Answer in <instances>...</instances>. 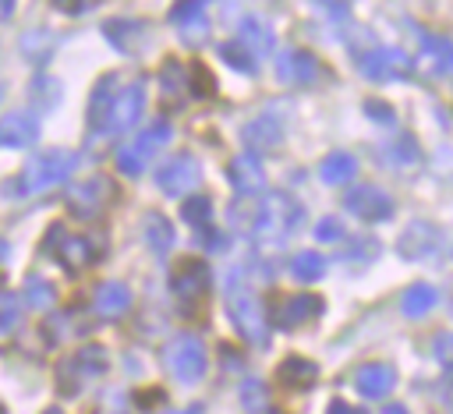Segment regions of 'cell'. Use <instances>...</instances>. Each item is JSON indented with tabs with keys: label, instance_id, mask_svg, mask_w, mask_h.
<instances>
[{
	"label": "cell",
	"instance_id": "cell-34",
	"mask_svg": "<svg viewBox=\"0 0 453 414\" xmlns=\"http://www.w3.org/2000/svg\"><path fill=\"white\" fill-rule=\"evenodd\" d=\"M21 297H25V304L28 308H35V311H42V308H50L53 301H57V290H53V283L46 280V276H25V283H21Z\"/></svg>",
	"mask_w": 453,
	"mask_h": 414
},
{
	"label": "cell",
	"instance_id": "cell-47",
	"mask_svg": "<svg viewBox=\"0 0 453 414\" xmlns=\"http://www.w3.org/2000/svg\"><path fill=\"white\" fill-rule=\"evenodd\" d=\"M315 7L329 18H347V4H315Z\"/></svg>",
	"mask_w": 453,
	"mask_h": 414
},
{
	"label": "cell",
	"instance_id": "cell-48",
	"mask_svg": "<svg viewBox=\"0 0 453 414\" xmlns=\"http://www.w3.org/2000/svg\"><path fill=\"white\" fill-rule=\"evenodd\" d=\"M14 7H18L14 0H0V21H7V18L14 14Z\"/></svg>",
	"mask_w": 453,
	"mask_h": 414
},
{
	"label": "cell",
	"instance_id": "cell-15",
	"mask_svg": "<svg viewBox=\"0 0 453 414\" xmlns=\"http://www.w3.org/2000/svg\"><path fill=\"white\" fill-rule=\"evenodd\" d=\"M319 315H322V297H315V294H287V297H276L273 301V311H269L273 326L283 329V333L301 329V326L315 322Z\"/></svg>",
	"mask_w": 453,
	"mask_h": 414
},
{
	"label": "cell",
	"instance_id": "cell-52",
	"mask_svg": "<svg viewBox=\"0 0 453 414\" xmlns=\"http://www.w3.org/2000/svg\"><path fill=\"white\" fill-rule=\"evenodd\" d=\"M0 99H4V85H0Z\"/></svg>",
	"mask_w": 453,
	"mask_h": 414
},
{
	"label": "cell",
	"instance_id": "cell-21",
	"mask_svg": "<svg viewBox=\"0 0 453 414\" xmlns=\"http://www.w3.org/2000/svg\"><path fill=\"white\" fill-rule=\"evenodd\" d=\"M322 67L319 60L308 53V50H283L280 53V64H276V78L287 81V85H311L319 81Z\"/></svg>",
	"mask_w": 453,
	"mask_h": 414
},
{
	"label": "cell",
	"instance_id": "cell-43",
	"mask_svg": "<svg viewBox=\"0 0 453 414\" xmlns=\"http://www.w3.org/2000/svg\"><path fill=\"white\" fill-rule=\"evenodd\" d=\"M18 326V304H14V294H0V329H14Z\"/></svg>",
	"mask_w": 453,
	"mask_h": 414
},
{
	"label": "cell",
	"instance_id": "cell-42",
	"mask_svg": "<svg viewBox=\"0 0 453 414\" xmlns=\"http://www.w3.org/2000/svg\"><path fill=\"white\" fill-rule=\"evenodd\" d=\"M365 113H368L375 124H393V120H396L393 106H389V103H382V99H368V103H365Z\"/></svg>",
	"mask_w": 453,
	"mask_h": 414
},
{
	"label": "cell",
	"instance_id": "cell-9",
	"mask_svg": "<svg viewBox=\"0 0 453 414\" xmlns=\"http://www.w3.org/2000/svg\"><path fill=\"white\" fill-rule=\"evenodd\" d=\"M142 110H145V74H134L117 88L99 134H124L127 127H134L142 120Z\"/></svg>",
	"mask_w": 453,
	"mask_h": 414
},
{
	"label": "cell",
	"instance_id": "cell-46",
	"mask_svg": "<svg viewBox=\"0 0 453 414\" xmlns=\"http://www.w3.org/2000/svg\"><path fill=\"white\" fill-rule=\"evenodd\" d=\"M439 400H442V407L453 414V379H442V386H439Z\"/></svg>",
	"mask_w": 453,
	"mask_h": 414
},
{
	"label": "cell",
	"instance_id": "cell-29",
	"mask_svg": "<svg viewBox=\"0 0 453 414\" xmlns=\"http://www.w3.org/2000/svg\"><path fill=\"white\" fill-rule=\"evenodd\" d=\"M142 237L156 255H166L173 248V241H177V230L163 212H145L142 216Z\"/></svg>",
	"mask_w": 453,
	"mask_h": 414
},
{
	"label": "cell",
	"instance_id": "cell-18",
	"mask_svg": "<svg viewBox=\"0 0 453 414\" xmlns=\"http://www.w3.org/2000/svg\"><path fill=\"white\" fill-rule=\"evenodd\" d=\"M226 180H230V188H234L241 198H255V195L265 191V170H262V163H258L251 152H241V156L230 159Z\"/></svg>",
	"mask_w": 453,
	"mask_h": 414
},
{
	"label": "cell",
	"instance_id": "cell-8",
	"mask_svg": "<svg viewBox=\"0 0 453 414\" xmlns=\"http://www.w3.org/2000/svg\"><path fill=\"white\" fill-rule=\"evenodd\" d=\"M173 138V127H170V120H152L138 138H131L127 145H120L117 149V170L120 173H127V177H138L142 170H145V163L166 145Z\"/></svg>",
	"mask_w": 453,
	"mask_h": 414
},
{
	"label": "cell",
	"instance_id": "cell-23",
	"mask_svg": "<svg viewBox=\"0 0 453 414\" xmlns=\"http://www.w3.org/2000/svg\"><path fill=\"white\" fill-rule=\"evenodd\" d=\"M418 64L435 78L453 74V42L446 35H421L418 39Z\"/></svg>",
	"mask_w": 453,
	"mask_h": 414
},
{
	"label": "cell",
	"instance_id": "cell-31",
	"mask_svg": "<svg viewBox=\"0 0 453 414\" xmlns=\"http://www.w3.org/2000/svg\"><path fill=\"white\" fill-rule=\"evenodd\" d=\"M319 177L326 180V184H347V180H354L357 177V159L350 156V152H329L326 159H322V166H319Z\"/></svg>",
	"mask_w": 453,
	"mask_h": 414
},
{
	"label": "cell",
	"instance_id": "cell-6",
	"mask_svg": "<svg viewBox=\"0 0 453 414\" xmlns=\"http://www.w3.org/2000/svg\"><path fill=\"white\" fill-rule=\"evenodd\" d=\"M163 361H166L170 375H173L177 382H184V386L198 382V379L205 375V368H209L205 343H202L195 333H177V336H170L166 347H163Z\"/></svg>",
	"mask_w": 453,
	"mask_h": 414
},
{
	"label": "cell",
	"instance_id": "cell-1",
	"mask_svg": "<svg viewBox=\"0 0 453 414\" xmlns=\"http://www.w3.org/2000/svg\"><path fill=\"white\" fill-rule=\"evenodd\" d=\"M223 308L234 322V329L251 343V347H265L269 343V322H265V311H262V301L258 294L251 290V283L244 280V269L234 265L223 280Z\"/></svg>",
	"mask_w": 453,
	"mask_h": 414
},
{
	"label": "cell",
	"instance_id": "cell-25",
	"mask_svg": "<svg viewBox=\"0 0 453 414\" xmlns=\"http://www.w3.org/2000/svg\"><path fill=\"white\" fill-rule=\"evenodd\" d=\"M255 60H262V57H269L273 53V46H276V39H273V28L262 21V18H255V14H248L241 25H237V35H234Z\"/></svg>",
	"mask_w": 453,
	"mask_h": 414
},
{
	"label": "cell",
	"instance_id": "cell-4",
	"mask_svg": "<svg viewBox=\"0 0 453 414\" xmlns=\"http://www.w3.org/2000/svg\"><path fill=\"white\" fill-rule=\"evenodd\" d=\"M110 357L103 343H85L78 350H71L60 364H57V393L60 396H78L88 382H96L106 372Z\"/></svg>",
	"mask_w": 453,
	"mask_h": 414
},
{
	"label": "cell",
	"instance_id": "cell-14",
	"mask_svg": "<svg viewBox=\"0 0 453 414\" xmlns=\"http://www.w3.org/2000/svg\"><path fill=\"white\" fill-rule=\"evenodd\" d=\"M442 248V230L428 219H411L396 237V255L403 262H425Z\"/></svg>",
	"mask_w": 453,
	"mask_h": 414
},
{
	"label": "cell",
	"instance_id": "cell-17",
	"mask_svg": "<svg viewBox=\"0 0 453 414\" xmlns=\"http://www.w3.org/2000/svg\"><path fill=\"white\" fill-rule=\"evenodd\" d=\"M103 35L113 50H120L127 57H134L149 46V25L138 18H110V21H103Z\"/></svg>",
	"mask_w": 453,
	"mask_h": 414
},
{
	"label": "cell",
	"instance_id": "cell-10",
	"mask_svg": "<svg viewBox=\"0 0 453 414\" xmlns=\"http://www.w3.org/2000/svg\"><path fill=\"white\" fill-rule=\"evenodd\" d=\"M159 96H163V106H170V110H184L191 99H198L195 67L177 57H166L159 67Z\"/></svg>",
	"mask_w": 453,
	"mask_h": 414
},
{
	"label": "cell",
	"instance_id": "cell-37",
	"mask_svg": "<svg viewBox=\"0 0 453 414\" xmlns=\"http://www.w3.org/2000/svg\"><path fill=\"white\" fill-rule=\"evenodd\" d=\"M386 156H389V163H396V166L414 163V159L421 156V152H418V138L407 134V131H400L393 142H386Z\"/></svg>",
	"mask_w": 453,
	"mask_h": 414
},
{
	"label": "cell",
	"instance_id": "cell-35",
	"mask_svg": "<svg viewBox=\"0 0 453 414\" xmlns=\"http://www.w3.org/2000/svg\"><path fill=\"white\" fill-rule=\"evenodd\" d=\"M219 57L234 67V71H241V74H255L258 71V60L237 42V39H226V42H219Z\"/></svg>",
	"mask_w": 453,
	"mask_h": 414
},
{
	"label": "cell",
	"instance_id": "cell-22",
	"mask_svg": "<svg viewBox=\"0 0 453 414\" xmlns=\"http://www.w3.org/2000/svg\"><path fill=\"white\" fill-rule=\"evenodd\" d=\"M354 386H357V393H361L365 400H379V396H386V393L396 386V368L386 364V361L361 364V368L354 372Z\"/></svg>",
	"mask_w": 453,
	"mask_h": 414
},
{
	"label": "cell",
	"instance_id": "cell-45",
	"mask_svg": "<svg viewBox=\"0 0 453 414\" xmlns=\"http://www.w3.org/2000/svg\"><path fill=\"white\" fill-rule=\"evenodd\" d=\"M326 414H368V410H361V407H354V403H347V400H333Z\"/></svg>",
	"mask_w": 453,
	"mask_h": 414
},
{
	"label": "cell",
	"instance_id": "cell-44",
	"mask_svg": "<svg viewBox=\"0 0 453 414\" xmlns=\"http://www.w3.org/2000/svg\"><path fill=\"white\" fill-rule=\"evenodd\" d=\"M53 7H57V11H64V14H85V11L99 7V4H96V0H57Z\"/></svg>",
	"mask_w": 453,
	"mask_h": 414
},
{
	"label": "cell",
	"instance_id": "cell-12",
	"mask_svg": "<svg viewBox=\"0 0 453 414\" xmlns=\"http://www.w3.org/2000/svg\"><path fill=\"white\" fill-rule=\"evenodd\" d=\"M198 180H202V163L191 152H177L166 163H159V170H156V188L170 198H180V195L195 191Z\"/></svg>",
	"mask_w": 453,
	"mask_h": 414
},
{
	"label": "cell",
	"instance_id": "cell-36",
	"mask_svg": "<svg viewBox=\"0 0 453 414\" xmlns=\"http://www.w3.org/2000/svg\"><path fill=\"white\" fill-rule=\"evenodd\" d=\"M241 407L248 410V414H262L265 407H269V389H265V382L262 379H244L241 382Z\"/></svg>",
	"mask_w": 453,
	"mask_h": 414
},
{
	"label": "cell",
	"instance_id": "cell-24",
	"mask_svg": "<svg viewBox=\"0 0 453 414\" xmlns=\"http://www.w3.org/2000/svg\"><path fill=\"white\" fill-rule=\"evenodd\" d=\"M241 138H244V145L251 149V156H255V152H273V149H280V142H283V124H280L273 113H262V117H255V120L244 124Z\"/></svg>",
	"mask_w": 453,
	"mask_h": 414
},
{
	"label": "cell",
	"instance_id": "cell-26",
	"mask_svg": "<svg viewBox=\"0 0 453 414\" xmlns=\"http://www.w3.org/2000/svg\"><path fill=\"white\" fill-rule=\"evenodd\" d=\"M124 85V78L120 74H103L96 85H92V96H88V127L99 134V127H103V120H106V110H110V103H113V96H117V88Z\"/></svg>",
	"mask_w": 453,
	"mask_h": 414
},
{
	"label": "cell",
	"instance_id": "cell-32",
	"mask_svg": "<svg viewBox=\"0 0 453 414\" xmlns=\"http://www.w3.org/2000/svg\"><path fill=\"white\" fill-rule=\"evenodd\" d=\"M435 301H439L435 287H428V283H414V287L403 290V297H400V311H403L407 318H421L425 311L435 308Z\"/></svg>",
	"mask_w": 453,
	"mask_h": 414
},
{
	"label": "cell",
	"instance_id": "cell-28",
	"mask_svg": "<svg viewBox=\"0 0 453 414\" xmlns=\"http://www.w3.org/2000/svg\"><path fill=\"white\" fill-rule=\"evenodd\" d=\"M276 379H280L287 389H308V386H315V379H319V364L294 354V357H283V361L276 364Z\"/></svg>",
	"mask_w": 453,
	"mask_h": 414
},
{
	"label": "cell",
	"instance_id": "cell-40",
	"mask_svg": "<svg viewBox=\"0 0 453 414\" xmlns=\"http://www.w3.org/2000/svg\"><path fill=\"white\" fill-rule=\"evenodd\" d=\"M432 350H435L439 364L453 372V333H449V329H446V333H435V340H432Z\"/></svg>",
	"mask_w": 453,
	"mask_h": 414
},
{
	"label": "cell",
	"instance_id": "cell-2",
	"mask_svg": "<svg viewBox=\"0 0 453 414\" xmlns=\"http://www.w3.org/2000/svg\"><path fill=\"white\" fill-rule=\"evenodd\" d=\"M42 255L57 258L60 269L78 276V272L92 269L106 255V237L103 234H67L64 223H53L46 241H42Z\"/></svg>",
	"mask_w": 453,
	"mask_h": 414
},
{
	"label": "cell",
	"instance_id": "cell-41",
	"mask_svg": "<svg viewBox=\"0 0 453 414\" xmlns=\"http://www.w3.org/2000/svg\"><path fill=\"white\" fill-rule=\"evenodd\" d=\"M375 255H379V241H375V237H361L357 244H350V248H347V258H350V262H354V258L372 262Z\"/></svg>",
	"mask_w": 453,
	"mask_h": 414
},
{
	"label": "cell",
	"instance_id": "cell-39",
	"mask_svg": "<svg viewBox=\"0 0 453 414\" xmlns=\"http://www.w3.org/2000/svg\"><path fill=\"white\" fill-rule=\"evenodd\" d=\"M343 219L340 216H322L319 223H315V237L319 241H326V244H333V241H343Z\"/></svg>",
	"mask_w": 453,
	"mask_h": 414
},
{
	"label": "cell",
	"instance_id": "cell-7",
	"mask_svg": "<svg viewBox=\"0 0 453 414\" xmlns=\"http://www.w3.org/2000/svg\"><path fill=\"white\" fill-rule=\"evenodd\" d=\"M117 202V184L106 173H92L67 188V209L74 219H99Z\"/></svg>",
	"mask_w": 453,
	"mask_h": 414
},
{
	"label": "cell",
	"instance_id": "cell-49",
	"mask_svg": "<svg viewBox=\"0 0 453 414\" xmlns=\"http://www.w3.org/2000/svg\"><path fill=\"white\" fill-rule=\"evenodd\" d=\"M382 414H407V407H403V403H386Z\"/></svg>",
	"mask_w": 453,
	"mask_h": 414
},
{
	"label": "cell",
	"instance_id": "cell-20",
	"mask_svg": "<svg viewBox=\"0 0 453 414\" xmlns=\"http://www.w3.org/2000/svg\"><path fill=\"white\" fill-rule=\"evenodd\" d=\"M170 25H177V32H180V39H184L188 46H198V42H205V35H209L205 4H198V0H184V4H173V7H170Z\"/></svg>",
	"mask_w": 453,
	"mask_h": 414
},
{
	"label": "cell",
	"instance_id": "cell-51",
	"mask_svg": "<svg viewBox=\"0 0 453 414\" xmlns=\"http://www.w3.org/2000/svg\"><path fill=\"white\" fill-rule=\"evenodd\" d=\"M42 414H64V410H60V407H50V410H42Z\"/></svg>",
	"mask_w": 453,
	"mask_h": 414
},
{
	"label": "cell",
	"instance_id": "cell-11",
	"mask_svg": "<svg viewBox=\"0 0 453 414\" xmlns=\"http://www.w3.org/2000/svg\"><path fill=\"white\" fill-rule=\"evenodd\" d=\"M411 67L414 64L400 46H372L357 57V71L368 81H396V78H407Z\"/></svg>",
	"mask_w": 453,
	"mask_h": 414
},
{
	"label": "cell",
	"instance_id": "cell-3",
	"mask_svg": "<svg viewBox=\"0 0 453 414\" xmlns=\"http://www.w3.org/2000/svg\"><path fill=\"white\" fill-rule=\"evenodd\" d=\"M74 166H78V152H71V149H46V152H35V156L21 166L18 180H11L4 191H7V195H39V191H50V188L60 184L64 177H71Z\"/></svg>",
	"mask_w": 453,
	"mask_h": 414
},
{
	"label": "cell",
	"instance_id": "cell-30",
	"mask_svg": "<svg viewBox=\"0 0 453 414\" xmlns=\"http://www.w3.org/2000/svg\"><path fill=\"white\" fill-rule=\"evenodd\" d=\"M258 216H262V198H234L230 202V209H226V219H230V226L237 230V234H251L255 237V230H258Z\"/></svg>",
	"mask_w": 453,
	"mask_h": 414
},
{
	"label": "cell",
	"instance_id": "cell-13",
	"mask_svg": "<svg viewBox=\"0 0 453 414\" xmlns=\"http://www.w3.org/2000/svg\"><path fill=\"white\" fill-rule=\"evenodd\" d=\"M170 290H173V297L180 301V304H198L202 297H205V290H209V265L202 262V258H177L173 262V269H170Z\"/></svg>",
	"mask_w": 453,
	"mask_h": 414
},
{
	"label": "cell",
	"instance_id": "cell-50",
	"mask_svg": "<svg viewBox=\"0 0 453 414\" xmlns=\"http://www.w3.org/2000/svg\"><path fill=\"white\" fill-rule=\"evenodd\" d=\"M163 414H202V407L191 403V407H184V410H163Z\"/></svg>",
	"mask_w": 453,
	"mask_h": 414
},
{
	"label": "cell",
	"instance_id": "cell-5",
	"mask_svg": "<svg viewBox=\"0 0 453 414\" xmlns=\"http://www.w3.org/2000/svg\"><path fill=\"white\" fill-rule=\"evenodd\" d=\"M304 219V209L294 195L287 191H265L262 195V216H258V230L255 237H265V241H287Z\"/></svg>",
	"mask_w": 453,
	"mask_h": 414
},
{
	"label": "cell",
	"instance_id": "cell-38",
	"mask_svg": "<svg viewBox=\"0 0 453 414\" xmlns=\"http://www.w3.org/2000/svg\"><path fill=\"white\" fill-rule=\"evenodd\" d=\"M180 216H184L195 230H205V226H209V219H212V198H205V195L188 198V202L180 205Z\"/></svg>",
	"mask_w": 453,
	"mask_h": 414
},
{
	"label": "cell",
	"instance_id": "cell-27",
	"mask_svg": "<svg viewBox=\"0 0 453 414\" xmlns=\"http://www.w3.org/2000/svg\"><path fill=\"white\" fill-rule=\"evenodd\" d=\"M92 308H96L99 315H106V318H117V315H124V311L131 308V290H127L124 283H117V280H106V283L96 287Z\"/></svg>",
	"mask_w": 453,
	"mask_h": 414
},
{
	"label": "cell",
	"instance_id": "cell-16",
	"mask_svg": "<svg viewBox=\"0 0 453 414\" xmlns=\"http://www.w3.org/2000/svg\"><path fill=\"white\" fill-rule=\"evenodd\" d=\"M343 209L365 223H382L393 216V198L379 184H357L343 195Z\"/></svg>",
	"mask_w": 453,
	"mask_h": 414
},
{
	"label": "cell",
	"instance_id": "cell-19",
	"mask_svg": "<svg viewBox=\"0 0 453 414\" xmlns=\"http://www.w3.org/2000/svg\"><path fill=\"white\" fill-rule=\"evenodd\" d=\"M39 138V117L32 110H11L0 117V149H28Z\"/></svg>",
	"mask_w": 453,
	"mask_h": 414
},
{
	"label": "cell",
	"instance_id": "cell-33",
	"mask_svg": "<svg viewBox=\"0 0 453 414\" xmlns=\"http://www.w3.org/2000/svg\"><path fill=\"white\" fill-rule=\"evenodd\" d=\"M290 276L301 280V283H315V280L326 276V258H322L319 251L304 248V251H297V255L290 258Z\"/></svg>",
	"mask_w": 453,
	"mask_h": 414
}]
</instances>
